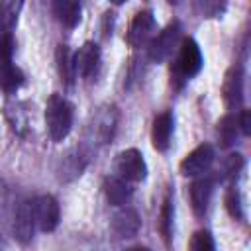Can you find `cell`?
I'll use <instances>...</instances> for the list:
<instances>
[{"label": "cell", "instance_id": "1", "mask_svg": "<svg viewBox=\"0 0 251 251\" xmlns=\"http://www.w3.org/2000/svg\"><path fill=\"white\" fill-rule=\"evenodd\" d=\"M73 118H75L73 104L67 98H63L59 94H51L47 98V104H45V126H47L49 137L55 143L63 141L71 133Z\"/></svg>", "mask_w": 251, "mask_h": 251}, {"label": "cell", "instance_id": "2", "mask_svg": "<svg viewBox=\"0 0 251 251\" xmlns=\"http://www.w3.org/2000/svg\"><path fill=\"white\" fill-rule=\"evenodd\" d=\"M200 69H202V53H200L198 43L192 37L182 39V43L178 47V55H176L175 65H173L175 82L180 84V82L196 76L200 73Z\"/></svg>", "mask_w": 251, "mask_h": 251}, {"label": "cell", "instance_id": "3", "mask_svg": "<svg viewBox=\"0 0 251 251\" xmlns=\"http://www.w3.org/2000/svg\"><path fill=\"white\" fill-rule=\"evenodd\" d=\"M180 22H171L161 33L153 35V39L149 41V51L147 57L153 63H163L165 59H169L173 55V49L176 47L178 39H180Z\"/></svg>", "mask_w": 251, "mask_h": 251}, {"label": "cell", "instance_id": "4", "mask_svg": "<svg viewBox=\"0 0 251 251\" xmlns=\"http://www.w3.org/2000/svg\"><path fill=\"white\" fill-rule=\"evenodd\" d=\"M116 175L129 180V182H141L147 176V165L139 149H126L118 153L114 161Z\"/></svg>", "mask_w": 251, "mask_h": 251}, {"label": "cell", "instance_id": "5", "mask_svg": "<svg viewBox=\"0 0 251 251\" xmlns=\"http://www.w3.org/2000/svg\"><path fill=\"white\" fill-rule=\"evenodd\" d=\"M33 222L41 231H53L59 226V202L51 194H41L31 200Z\"/></svg>", "mask_w": 251, "mask_h": 251}, {"label": "cell", "instance_id": "6", "mask_svg": "<svg viewBox=\"0 0 251 251\" xmlns=\"http://www.w3.org/2000/svg\"><path fill=\"white\" fill-rule=\"evenodd\" d=\"M157 31V22L151 10H141L133 16L129 29H127V43L131 47H143L145 43H149L153 39Z\"/></svg>", "mask_w": 251, "mask_h": 251}, {"label": "cell", "instance_id": "7", "mask_svg": "<svg viewBox=\"0 0 251 251\" xmlns=\"http://www.w3.org/2000/svg\"><path fill=\"white\" fill-rule=\"evenodd\" d=\"M214 157H216V153H214V147L210 143L198 145L196 149H192L180 161V167H178L180 175H184V176H200V175H204L212 167Z\"/></svg>", "mask_w": 251, "mask_h": 251}, {"label": "cell", "instance_id": "8", "mask_svg": "<svg viewBox=\"0 0 251 251\" xmlns=\"http://www.w3.org/2000/svg\"><path fill=\"white\" fill-rule=\"evenodd\" d=\"M100 63V47L94 41H86L78 47V51L73 55V71L75 76L90 78Z\"/></svg>", "mask_w": 251, "mask_h": 251}, {"label": "cell", "instance_id": "9", "mask_svg": "<svg viewBox=\"0 0 251 251\" xmlns=\"http://www.w3.org/2000/svg\"><path fill=\"white\" fill-rule=\"evenodd\" d=\"M243 69L239 65H233L226 76H224V84H222V96L224 102L229 110L239 108L243 102Z\"/></svg>", "mask_w": 251, "mask_h": 251}, {"label": "cell", "instance_id": "10", "mask_svg": "<svg viewBox=\"0 0 251 251\" xmlns=\"http://www.w3.org/2000/svg\"><path fill=\"white\" fill-rule=\"evenodd\" d=\"M139 226H141V220H139V214L133 208H127L126 206V208L118 210L112 216V231L120 239L133 237L139 231Z\"/></svg>", "mask_w": 251, "mask_h": 251}, {"label": "cell", "instance_id": "11", "mask_svg": "<svg viewBox=\"0 0 251 251\" xmlns=\"http://www.w3.org/2000/svg\"><path fill=\"white\" fill-rule=\"evenodd\" d=\"M116 129V108H104L94 116V122L90 126L92 141L94 143H108Z\"/></svg>", "mask_w": 251, "mask_h": 251}, {"label": "cell", "instance_id": "12", "mask_svg": "<svg viewBox=\"0 0 251 251\" xmlns=\"http://www.w3.org/2000/svg\"><path fill=\"white\" fill-rule=\"evenodd\" d=\"M173 114L171 112H161L155 116L153 126H151V143L157 151H167L171 145V135H173Z\"/></svg>", "mask_w": 251, "mask_h": 251}, {"label": "cell", "instance_id": "13", "mask_svg": "<svg viewBox=\"0 0 251 251\" xmlns=\"http://www.w3.org/2000/svg\"><path fill=\"white\" fill-rule=\"evenodd\" d=\"M214 194V180L212 178H198L188 186V196H190V204L196 216H204L210 200Z\"/></svg>", "mask_w": 251, "mask_h": 251}, {"label": "cell", "instance_id": "14", "mask_svg": "<svg viewBox=\"0 0 251 251\" xmlns=\"http://www.w3.org/2000/svg\"><path fill=\"white\" fill-rule=\"evenodd\" d=\"M33 227H35V222H33V214H31V200H25L16 210L12 229H14V235L18 241L27 243L33 237Z\"/></svg>", "mask_w": 251, "mask_h": 251}, {"label": "cell", "instance_id": "15", "mask_svg": "<svg viewBox=\"0 0 251 251\" xmlns=\"http://www.w3.org/2000/svg\"><path fill=\"white\" fill-rule=\"evenodd\" d=\"M53 14L61 25L73 29L80 22L82 0H53Z\"/></svg>", "mask_w": 251, "mask_h": 251}, {"label": "cell", "instance_id": "16", "mask_svg": "<svg viewBox=\"0 0 251 251\" xmlns=\"http://www.w3.org/2000/svg\"><path fill=\"white\" fill-rule=\"evenodd\" d=\"M104 194H106V198H108L110 204H114V206H124V204L131 198L133 188H131L129 180H126V178H122V176H118V175H114V176H108V178L104 180Z\"/></svg>", "mask_w": 251, "mask_h": 251}, {"label": "cell", "instance_id": "17", "mask_svg": "<svg viewBox=\"0 0 251 251\" xmlns=\"http://www.w3.org/2000/svg\"><path fill=\"white\" fill-rule=\"evenodd\" d=\"M24 84V73L12 63V59L0 57V88L8 94H14Z\"/></svg>", "mask_w": 251, "mask_h": 251}, {"label": "cell", "instance_id": "18", "mask_svg": "<svg viewBox=\"0 0 251 251\" xmlns=\"http://www.w3.org/2000/svg\"><path fill=\"white\" fill-rule=\"evenodd\" d=\"M24 0H0V35L12 33L18 24Z\"/></svg>", "mask_w": 251, "mask_h": 251}, {"label": "cell", "instance_id": "19", "mask_svg": "<svg viewBox=\"0 0 251 251\" xmlns=\"http://www.w3.org/2000/svg\"><path fill=\"white\" fill-rule=\"evenodd\" d=\"M241 129H239V122H237V116L235 114H226L220 122H218V126H216V135H218V141H220V145L222 147H229V145H233L235 143V139H237V133H239Z\"/></svg>", "mask_w": 251, "mask_h": 251}, {"label": "cell", "instance_id": "20", "mask_svg": "<svg viewBox=\"0 0 251 251\" xmlns=\"http://www.w3.org/2000/svg\"><path fill=\"white\" fill-rule=\"evenodd\" d=\"M192 8L200 18H222L227 10V0H192Z\"/></svg>", "mask_w": 251, "mask_h": 251}, {"label": "cell", "instance_id": "21", "mask_svg": "<svg viewBox=\"0 0 251 251\" xmlns=\"http://www.w3.org/2000/svg\"><path fill=\"white\" fill-rule=\"evenodd\" d=\"M55 59H57V69H59L61 80L71 84L73 78H75V71H73V55H71L69 47L67 45H59L57 53H55Z\"/></svg>", "mask_w": 251, "mask_h": 251}, {"label": "cell", "instance_id": "22", "mask_svg": "<svg viewBox=\"0 0 251 251\" xmlns=\"http://www.w3.org/2000/svg\"><path fill=\"white\" fill-rule=\"evenodd\" d=\"M173 198L167 194L165 200H163V206H161V214H159V229H161V235L165 239V243L169 245L171 241V233H173Z\"/></svg>", "mask_w": 251, "mask_h": 251}, {"label": "cell", "instance_id": "23", "mask_svg": "<svg viewBox=\"0 0 251 251\" xmlns=\"http://www.w3.org/2000/svg\"><path fill=\"white\" fill-rule=\"evenodd\" d=\"M84 163H86L84 155H80L78 151H71V153H67V155L63 157V161H61V175L65 176V175L69 173L71 176H76V175H80V171L84 169ZM71 176H69V178H71Z\"/></svg>", "mask_w": 251, "mask_h": 251}, {"label": "cell", "instance_id": "24", "mask_svg": "<svg viewBox=\"0 0 251 251\" xmlns=\"http://www.w3.org/2000/svg\"><path fill=\"white\" fill-rule=\"evenodd\" d=\"M224 202H226L227 214L233 220H239L241 222L243 220V202H241V196H239L237 188H229L227 194H226V198H224Z\"/></svg>", "mask_w": 251, "mask_h": 251}, {"label": "cell", "instance_id": "25", "mask_svg": "<svg viewBox=\"0 0 251 251\" xmlns=\"http://www.w3.org/2000/svg\"><path fill=\"white\" fill-rule=\"evenodd\" d=\"M188 247H190L192 251H214L216 245H214V239H212L210 231L198 229V231H194V235L190 237Z\"/></svg>", "mask_w": 251, "mask_h": 251}, {"label": "cell", "instance_id": "26", "mask_svg": "<svg viewBox=\"0 0 251 251\" xmlns=\"http://www.w3.org/2000/svg\"><path fill=\"white\" fill-rule=\"evenodd\" d=\"M243 169V155L241 153H231L226 159V175L227 176H237Z\"/></svg>", "mask_w": 251, "mask_h": 251}, {"label": "cell", "instance_id": "27", "mask_svg": "<svg viewBox=\"0 0 251 251\" xmlns=\"http://www.w3.org/2000/svg\"><path fill=\"white\" fill-rule=\"evenodd\" d=\"M237 122H239V129L243 131V135H249L251 133V112L241 110V114H237Z\"/></svg>", "mask_w": 251, "mask_h": 251}, {"label": "cell", "instance_id": "28", "mask_svg": "<svg viewBox=\"0 0 251 251\" xmlns=\"http://www.w3.org/2000/svg\"><path fill=\"white\" fill-rule=\"evenodd\" d=\"M112 4H116V6H120V4H126V2H129V0H110Z\"/></svg>", "mask_w": 251, "mask_h": 251}]
</instances>
